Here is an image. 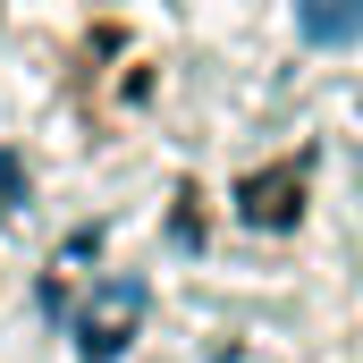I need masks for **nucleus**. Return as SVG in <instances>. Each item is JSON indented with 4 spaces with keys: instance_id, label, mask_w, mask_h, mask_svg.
Masks as SVG:
<instances>
[{
    "instance_id": "obj_1",
    "label": "nucleus",
    "mask_w": 363,
    "mask_h": 363,
    "mask_svg": "<svg viewBox=\"0 0 363 363\" xmlns=\"http://www.w3.org/2000/svg\"><path fill=\"white\" fill-rule=\"evenodd\" d=\"M127 330H135V287H101V304L85 313V355L93 363L127 355Z\"/></svg>"
}]
</instances>
